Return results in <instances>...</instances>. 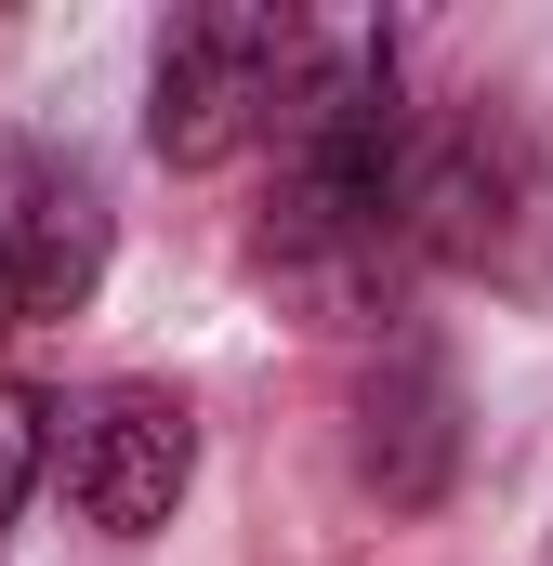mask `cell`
Instances as JSON below:
<instances>
[{
    "mask_svg": "<svg viewBox=\"0 0 553 566\" xmlns=\"http://www.w3.org/2000/svg\"><path fill=\"white\" fill-rule=\"evenodd\" d=\"M13 329H27V303H13V277H0V343H13Z\"/></svg>",
    "mask_w": 553,
    "mask_h": 566,
    "instance_id": "6",
    "label": "cell"
},
{
    "mask_svg": "<svg viewBox=\"0 0 553 566\" xmlns=\"http://www.w3.org/2000/svg\"><path fill=\"white\" fill-rule=\"evenodd\" d=\"M53 461V396H27V382H0V527H13V501H27V474Z\"/></svg>",
    "mask_w": 553,
    "mask_h": 566,
    "instance_id": "5",
    "label": "cell"
},
{
    "mask_svg": "<svg viewBox=\"0 0 553 566\" xmlns=\"http://www.w3.org/2000/svg\"><path fill=\"white\" fill-rule=\"evenodd\" d=\"M448 461H461V396H448V369L435 356H383V382L356 396V474L421 514L435 488H448Z\"/></svg>",
    "mask_w": 553,
    "mask_h": 566,
    "instance_id": "4",
    "label": "cell"
},
{
    "mask_svg": "<svg viewBox=\"0 0 553 566\" xmlns=\"http://www.w3.org/2000/svg\"><path fill=\"white\" fill-rule=\"evenodd\" d=\"M53 474L106 541H158L185 514V488H198V409L171 382H106V396H80L53 422Z\"/></svg>",
    "mask_w": 553,
    "mask_h": 566,
    "instance_id": "2",
    "label": "cell"
},
{
    "mask_svg": "<svg viewBox=\"0 0 553 566\" xmlns=\"http://www.w3.org/2000/svg\"><path fill=\"white\" fill-rule=\"evenodd\" d=\"M0 277L27 316H66L106 277V185L80 158H0Z\"/></svg>",
    "mask_w": 553,
    "mask_h": 566,
    "instance_id": "3",
    "label": "cell"
},
{
    "mask_svg": "<svg viewBox=\"0 0 553 566\" xmlns=\"http://www.w3.org/2000/svg\"><path fill=\"white\" fill-rule=\"evenodd\" d=\"M290 80H303V27L290 13H264V0L171 13L158 27V66H145V145L171 171H211V158H238V145L276 133Z\"/></svg>",
    "mask_w": 553,
    "mask_h": 566,
    "instance_id": "1",
    "label": "cell"
},
{
    "mask_svg": "<svg viewBox=\"0 0 553 566\" xmlns=\"http://www.w3.org/2000/svg\"><path fill=\"white\" fill-rule=\"evenodd\" d=\"M541 566H553V554H541Z\"/></svg>",
    "mask_w": 553,
    "mask_h": 566,
    "instance_id": "7",
    "label": "cell"
}]
</instances>
